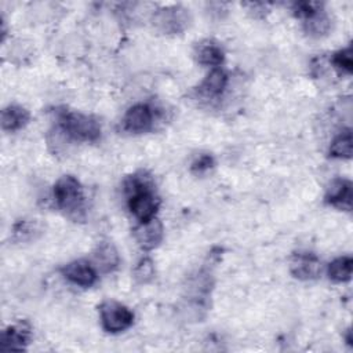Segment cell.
Here are the masks:
<instances>
[{
  "label": "cell",
  "mask_w": 353,
  "mask_h": 353,
  "mask_svg": "<svg viewBox=\"0 0 353 353\" xmlns=\"http://www.w3.org/2000/svg\"><path fill=\"white\" fill-rule=\"evenodd\" d=\"M290 270L299 280H314L321 274V262L316 254L299 251L292 255Z\"/></svg>",
  "instance_id": "cell-5"
},
{
  "label": "cell",
  "mask_w": 353,
  "mask_h": 353,
  "mask_svg": "<svg viewBox=\"0 0 353 353\" xmlns=\"http://www.w3.org/2000/svg\"><path fill=\"white\" fill-rule=\"evenodd\" d=\"M124 192L127 194L128 208L139 222H146L156 216L160 201L154 194L149 176L143 172L130 175L124 181Z\"/></svg>",
  "instance_id": "cell-1"
},
{
  "label": "cell",
  "mask_w": 353,
  "mask_h": 353,
  "mask_svg": "<svg viewBox=\"0 0 353 353\" xmlns=\"http://www.w3.org/2000/svg\"><path fill=\"white\" fill-rule=\"evenodd\" d=\"M134 237L142 250H153L163 240V225L157 218L139 222L134 228Z\"/></svg>",
  "instance_id": "cell-9"
},
{
  "label": "cell",
  "mask_w": 353,
  "mask_h": 353,
  "mask_svg": "<svg viewBox=\"0 0 353 353\" xmlns=\"http://www.w3.org/2000/svg\"><path fill=\"white\" fill-rule=\"evenodd\" d=\"M30 116L29 112L19 106V105H8L7 108L3 109L0 123L1 128L6 131H17L25 127L29 121Z\"/></svg>",
  "instance_id": "cell-14"
},
{
  "label": "cell",
  "mask_w": 353,
  "mask_h": 353,
  "mask_svg": "<svg viewBox=\"0 0 353 353\" xmlns=\"http://www.w3.org/2000/svg\"><path fill=\"white\" fill-rule=\"evenodd\" d=\"M153 125V110L146 103L131 106L123 119V127L128 132L139 134L150 130Z\"/></svg>",
  "instance_id": "cell-7"
},
{
  "label": "cell",
  "mask_w": 353,
  "mask_h": 353,
  "mask_svg": "<svg viewBox=\"0 0 353 353\" xmlns=\"http://www.w3.org/2000/svg\"><path fill=\"white\" fill-rule=\"evenodd\" d=\"M58 125L69 138L81 142H94L101 137L99 123L88 114L73 112V110H61L58 113Z\"/></svg>",
  "instance_id": "cell-3"
},
{
  "label": "cell",
  "mask_w": 353,
  "mask_h": 353,
  "mask_svg": "<svg viewBox=\"0 0 353 353\" xmlns=\"http://www.w3.org/2000/svg\"><path fill=\"white\" fill-rule=\"evenodd\" d=\"M54 200L68 216L76 221L84 218L83 188L73 175H63L57 181L54 185Z\"/></svg>",
  "instance_id": "cell-2"
},
{
  "label": "cell",
  "mask_w": 353,
  "mask_h": 353,
  "mask_svg": "<svg viewBox=\"0 0 353 353\" xmlns=\"http://www.w3.org/2000/svg\"><path fill=\"white\" fill-rule=\"evenodd\" d=\"M330 28H331V19L323 8L317 11L314 15H312L310 18L305 19V30L307 34L313 37H321L327 34Z\"/></svg>",
  "instance_id": "cell-18"
},
{
  "label": "cell",
  "mask_w": 353,
  "mask_h": 353,
  "mask_svg": "<svg viewBox=\"0 0 353 353\" xmlns=\"http://www.w3.org/2000/svg\"><path fill=\"white\" fill-rule=\"evenodd\" d=\"M352 268H353V259L352 256H339L334 259L327 269L328 277L335 283H345L349 281L352 277Z\"/></svg>",
  "instance_id": "cell-16"
},
{
  "label": "cell",
  "mask_w": 353,
  "mask_h": 353,
  "mask_svg": "<svg viewBox=\"0 0 353 353\" xmlns=\"http://www.w3.org/2000/svg\"><path fill=\"white\" fill-rule=\"evenodd\" d=\"M332 63L341 72L352 73V69H353V52H352V48L347 47V48L336 51L332 55Z\"/></svg>",
  "instance_id": "cell-20"
},
{
  "label": "cell",
  "mask_w": 353,
  "mask_h": 353,
  "mask_svg": "<svg viewBox=\"0 0 353 353\" xmlns=\"http://www.w3.org/2000/svg\"><path fill=\"white\" fill-rule=\"evenodd\" d=\"M62 274L70 283H73L79 287H84V288L94 285L98 279L95 268L84 259H77V261L69 262L66 266H63Z\"/></svg>",
  "instance_id": "cell-8"
},
{
  "label": "cell",
  "mask_w": 353,
  "mask_h": 353,
  "mask_svg": "<svg viewBox=\"0 0 353 353\" xmlns=\"http://www.w3.org/2000/svg\"><path fill=\"white\" fill-rule=\"evenodd\" d=\"M228 84V74L221 68H212L210 73L205 76L203 83L200 84L201 92L207 97H218L221 95Z\"/></svg>",
  "instance_id": "cell-15"
},
{
  "label": "cell",
  "mask_w": 353,
  "mask_h": 353,
  "mask_svg": "<svg viewBox=\"0 0 353 353\" xmlns=\"http://www.w3.org/2000/svg\"><path fill=\"white\" fill-rule=\"evenodd\" d=\"M99 319L106 332L119 334L132 325L134 313L120 302L105 301L99 305Z\"/></svg>",
  "instance_id": "cell-4"
},
{
  "label": "cell",
  "mask_w": 353,
  "mask_h": 353,
  "mask_svg": "<svg viewBox=\"0 0 353 353\" xmlns=\"http://www.w3.org/2000/svg\"><path fill=\"white\" fill-rule=\"evenodd\" d=\"M33 230L34 228L32 226V223L26 221H21L14 226V234L18 237V240H26V236L32 237Z\"/></svg>",
  "instance_id": "cell-23"
},
{
  "label": "cell",
  "mask_w": 353,
  "mask_h": 353,
  "mask_svg": "<svg viewBox=\"0 0 353 353\" xmlns=\"http://www.w3.org/2000/svg\"><path fill=\"white\" fill-rule=\"evenodd\" d=\"M94 262L101 272L109 273L117 269L120 263V256L112 243L102 241L94 251Z\"/></svg>",
  "instance_id": "cell-13"
},
{
  "label": "cell",
  "mask_w": 353,
  "mask_h": 353,
  "mask_svg": "<svg viewBox=\"0 0 353 353\" xmlns=\"http://www.w3.org/2000/svg\"><path fill=\"white\" fill-rule=\"evenodd\" d=\"M154 25L165 33H179L189 23V14L182 7H167L154 14Z\"/></svg>",
  "instance_id": "cell-6"
},
{
  "label": "cell",
  "mask_w": 353,
  "mask_h": 353,
  "mask_svg": "<svg viewBox=\"0 0 353 353\" xmlns=\"http://www.w3.org/2000/svg\"><path fill=\"white\" fill-rule=\"evenodd\" d=\"M352 148H353L352 131L345 130L334 138V141L330 145L328 154L334 159H350L352 157Z\"/></svg>",
  "instance_id": "cell-17"
},
{
  "label": "cell",
  "mask_w": 353,
  "mask_h": 353,
  "mask_svg": "<svg viewBox=\"0 0 353 353\" xmlns=\"http://www.w3.org/2000/svg\"><path fill=\"white\" fill-rule=\"evenodd\" d=\"M154 276V263L150 258H142L134 268V279L139 284L149 283Z\"/></svg>",
  "instance_id": "cell-19"
},
{
  "label": "cell",
  "mask_w": 353,
  "mask_h": 353,
  "mask_svg": "<svg viewBox=\"0 0 353 353\" xmlns=\"http://www.w3.org/2000/svg\"><path fill=\"white\" fill-rule=\"evenodd\" d=\"M214 163H215V161H214V157H212L211 154L204 153V154H200V156L192 163L190 168H192V171L196 172V174H203V172H205L207 170L212 168V167H214Z\"/></svg>",
  "instance_id": "cell-22"
},
{
  "label": "cell",
  "mask_w": 353,
  "mask_h": 353,
  "mask_svg": "<svg viewBox=\"0 0 353 353\" xmlns=\"http://www.w3.org/2000/svg\"><path fill=\"white\" fill-rule=\"evenodd\" d=\"M194 55L199 63L204 66H211V68H218L223 62V57H225L222 47L214 40L200 41L196 46Z\"/></svg>",
  "instance_id": "cell-12"
},
{
  "label": "cell",
  "mask_w": 353,
  "mask_h": 353,
  "mask_svg": "<svg viewBox=\"0 0 353 353\" xmlns=\"http://www.w3.org/2000/svg\"><path fill=\"white\" fill-rule=\"evenodd\" d=\"M352 199H353L352 182L341 178H336L330 183L324 196V200L327 204L345 211L352 210Z\"/></svg>",
  "instance_id": "cell-10"
},
{
  "label": "cell",
  "mask_w": 353,
  "mask_h": 353,
  "mask_svg": "<svg viewBox=\"0 0 353 353\" xmlns=\"http://www.w3.org/2000/svg\"><path fill=\"white\" fill-rule=\"evenodd\" d=\"M321 8H323V6L320 3H316V1H298L292 7L294 14L298 18H303V19L310 18L317 11H320Z\"/></svg>",
  "instance_id": "cell-21"
},
{
  "label": "cell",
  "mask_w": 353,
  "mask_h": 353,
  "mask_svg": "<svg viewBox=\"0 0 353 353\" xmlns=\"http://www.w3.org/2000/svg\"><path fill=\"white\" fill-rule=\"evenodd\" d=\"M29 343V328L23 324L10 325L7 327L0 336V350H25L26 345Z\"/></svg>",
  "instance_id": "cell-11"
}]
</instances>
